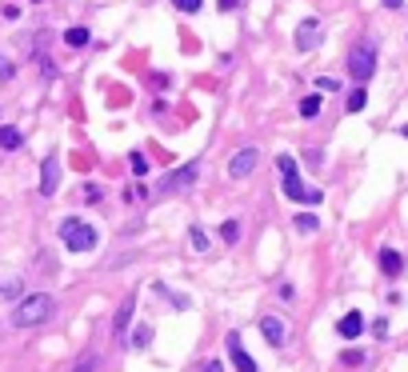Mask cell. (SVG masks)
<instances>
[{
  "label": "cell",
  "mask_w": 408,
  "mask_h": 372,
  "mask_svg": "<svg viewBox=\"0 0 408 372\" xmlns=\"http://www.w3.org/2000/svg\"><path fill=\"white\" fill-rule=\"evenodd\" d=\"M89 40H92V32H89V28H80V24L65 32V45H68V48H84Z\"/></svg>",
  "instance_id": "9a60e30c"
},
{
  "label": "cell",
  "mask_w": 408,
  "mask_h": 372,
  "mask_svg": "<svg viewBox=\"0 0 408 372\" xmlns=\"http://www.w3.org/2000/svg\"><path fill=\"white\" fill-rule=\"evenodd\" d=\"M216 8H220V12H236V8H240V0H216Z\"/></svg>",
  "instance_id": "83f0119b"
},
{
  "label": "cell",
  "mask_w": 408,
  "mask_h": 372,
  "mask_svg": "<svg viewBox=\"0 0 408 372\" xmlns=\"http://www.w3.org/2000/svg\"><path fill=\"white\" fill-rule=\"evenodd\" d=\"M317 113H320V93L304 96V100H300V117H304V120H313Z\"/></svg>",
  "instance_id": "e0dca14e"
},
{
  "label": "cell",
  "mask_w": 408,
  "mask_h": 372,
  "mask_svg": "<svg viewBox=\"0 0 408 372\" xmlns=\"http://www.w3.org/2000/svg\"><path fill=\"white\" fill-rule=\"evenodd\" d=\"M340 360H344V364H352V369H356V364H364V352H344V356H340Z\"/></svg>",
  "instance_id": "4316f807"
},
{
  "label": "cell",
  "mask_w": 408,
  "mask_h": 372,
  "mask_svg": "<svg viewBox=\"0 0 408 372\" xmlns=\"http://www.w3.org/2000/svg\"><path fill=\"white\" fill-rule=\"evenodd\" d=\"M220 236H225V244H236V240H240V224H236V220H225Z\"/></svg>",
  "instance_id": "ffe728a7"
},
{
  "label": "cell",
  "mask_w": 408,
  "mask_h": 372,
  "mask_svg": "<svg viewBox=\"0 0 408 372\" xmlns=\"http://www.w3.org/2000/svg\"><path fill=\"white\" fill-rule=\"evenodd\" d=\"M364 104H368V93H364V84H361V89H352V93H348V100H344V108H348V113H361Z\"/></svg>",
  "instance_id": "2e32d148"
},
{
  "label": "cell",
  "mask_w": 408,
  "mask_h": 372,
  "mask_svg": "<svg viewBox=\"0 0 408 372\" xmlns=\"http://www.w3.org/2000/svg\"><path fill=\"white\" fill-rule=\"evenodd\" d=\"M337 332L344 336V340H356V336L364 332V316L361 312H344V316L337 321Z\"/></svg>",
  "instance_id": "30bf717a"
},
{
  "label": "cell",
  "mask_w": 408,
  "mask_h": 372,
  "mask_svg": "<svg viewBox=\"0 0 408 372\" xmlns=\"http://www.w3.org/2000/svg\"><path fill=\"white\" fill-rule=\"evenodd\" d=\"M188 236H192V244H196L201 253H204V248H208V236H204L201 229H188Z\"/></svg>",
  "instance_id": "cb8c5ba5"
},
{
  "label": "cell",
  "mask_w": 408,
  "mask_h": 372,
  "mask_svg": "<svg viewBox=\"0 0 408 372\" xmlns=\"http://www.w3.org/2000/svg\"><path fill=\"white\" fill-rule=\"evenodd\" d=\"M72 372H96V352H84L80 360H76V369Z\"/></svg>",
  "instance_id": "44dd1931"
},
{
  "label": "cell",
  "mask_w": 408,
  "mask_h": 372,
  "mask_svg": "<svg viewBox=\"0 0 408 372\" xmlns=\"http://www.w3.org/2000/svg\"><path fill=\"white\" fill-rule=\"evenodd\" d=\"M204 372H225V364H220V360H212V364H208Z\"/></svg>",
  "instance_id": "f546056e"
},
{
  "label": "cell",
  "mask_w": 408,
  "mask_h": 372,
  "mask_svg": "<svg viewBox=\"0 0 408 372\" xmlns=\"http://www.w3.org/2000/svg\"><path fill=\"white\" fill-rule=\"evenodd\" d=\"M24 144V137H21V128H12V124H0V148H21Z\"/></svg>",
  "instance_id": "4fadbf2b"
},
{
  "label": "cell",
  "mask_w": 408,
  "mask_h": 372,
  "mask_svg": "<svg viewBox=\"0 0 408 372\" xmlns=\"http://www.w3.org/2000/svg\"><path fill=\"white\" fill-rule=\"evenodd\" d=\"M128 164H133L136 176H144V172H148V161H144V152H133V156H128Z\"/></svg>",
  "instance_id": "7402d4cb"
},
{
  "label": "cell",
  "mask_w": 408,
  "mask_h": 372,
  "mask_svg": "<svg viewBox=\"0 0 408 372\" xmlns=\"http://www.w3.org/2000/svg\"><path fill=\"white\" fill-rule=\"evenodd\" d=\"M196 176H201V164H181V168H172L168 176H160L157 181V192L160 196H168V192H181V188H192L196 185Z\"/></svg>",
  "instance_id": "277c9868"
},
{
  "label": "cell",
  "mask_w": 408,
  "mask_h": 372,
  "mask_svg": "<svg viewBox=\"0 0 408 372\" xmlns=\"http://www.w3.org/2000/svg\"><path fill=\"white\" fill-rule=\"evenodd\" d=\"M260 332H264V340H269L272 349H280V345H284V336H288L284 325H280L276 316H264V321H260Z\"/></svg>",
  "instance_id": "7c38bea8"
},
{
  "label": "cell",
  "mask_w": 408,
  "mask_h": 372,
  "mask_svg": "<svg viewBox=\"0 0 408 372\" xmlns=\"http://www.w3.org/2000/svg\"><path fill=\"white\" fill-rule=\"evenodd\" d=\"M172 4H177L181 12H201V4H204V0H172Z\"/></svg>",
  "instance_id": "603a6c76"
},
{
  "label": "cell",
  "mask_w": 408,
  "mask_h": 372,
  "mask_svg": "<svg viewBox=\"0 0 408 372\" xmlns=\"http://www.w3.org/2000/svg\"><path fill=\"white\" fill-rule=\"evenodd\" d=\"M317 89H320V93H337L340 84L332 80V76H320V80H317Z\"/></svg>",
  "instance_id": "d4e9b609"
},
{
  "label": "cell",
  "mask_w": 408,
  "mask_h": 372,
  "mask_svg": "<svg viewBox=\"0 0 408 372\" xmlns=\"http://www.w3.org/2000/svg\"><path fill=\"white\" fill-rule=\"evenodd\" d=\"M148 336H152V332H148V328H136L133 345H136V349H144V345H148Z\"/></svg>",
  "instance_id": "484cf974"
},
{
  "label": "cell",
  "mask_w": 408,
  "mask_h": 372,
  "mask_svg": "<svg viewBox=\"0 0 408 372\" xmlns=\"http://www.w3.org/2000/svg\"><path fill=\"white\" fill-rule=\"evenodd\" d=\"M0 292H4V297H16V292H21V277H12V272H0Z\"/></svg>",
  "instance_id": "ac0fdd59"
},
{
  "label": "cell",
  "mask_w": 408,
  "mask_h": 372,
  "mask_svg": "<svg viewBox=\"0 0 408 372\" xmlns=\"http://www.w3.org/2000/svg\"><path fill=\"white\" fill-rule=\"evenodd\" d=\"M320 36H324V32H320V21L308 16V21H300V28H296V48H300V52H313V48L320 45Z\"/></svg>",
  "instance_id": "ba28073f"
},
{
  "label": "cell",
  "mask_w": 408,
  "mask_h": 372,
  "mask_svg": "<svg viewBox=\"0 0 408 372\" xmlns=\"http://www.w3.org/2000/svg\"><path fill=\"white\" fill-rule=\"evenodd\" d=\"M56 188H60V156H56V152H48L45 164H41V192L52 196Z\"/></svg>",
  "instance_id": "52a82bcc"
},
{
  "label": "cell",
  "mask_w": 408,
  "mask_h": 372,
  "mask_svg": "<svg viewBox=\"0 0 408 372\" xmlns=\"http://www.w3.org/2000/svg\"><path fill=\"white\" fill-rule=\"evenodd\" d=\"M256 164H260V152H256V148H240V152L228 161V176H232V181H245V176L256 172Z\"/></svg>",
  "instance_id": "8992f818"
},
{
  "label": "cell",
  "mask_w": 408,
  "mask_h": 372,
  "mask_svg": "<svg viewBox=\"0 0 408 372\" xmlns=\"http://www.w3.org/2000/svg\"><path fill=\"white\" fill-rule=\"evenodd\" d=\"M52 316H56V301L48 292H32V297H24L12 308V325L16 328H36V325H45V321H52Z\"/></svg>",
  "instance_id": "7a4b0ae2"
},
{
  "label": "cell",
  "mask_w": 408,
  "mask_h": 372,
  "mask_svg": "<svg viewBox=\"0 0 408 372\" xmlns=\"http://www.w3.org/2000/svg\"><path fill=\"white\" fill-rule=\"evenodd\" d=\"M381 272L385 277H400L405 272V256L396 253V248H381Z\"/></svg>",
  "instance_id": "8fae6325"
},
{
  "label": "cell",
  "mask_w": 408,
  "mask_h": 372,
  "mask_svg": "<svg viewBox=\"0 0 408 372\" xmlns=\"http://www.w3.org/2000/svg\"><path fill=\"white\" fill-rule=\"evenodd\" d=\"M0 80H12V65H8L4 56H0Z\"/></svg>",
  "instance_id": "f1b7e54d"
},
{
  "label": "cell",
  "mask_w": 408,
  "mask_h": 372,
  "mask_svg": "<svg viewBox=\"0 0 408 372\" xmlns=\"http://www.w3.org/2000/svg\"><path fill=\"white\" fill-rule=\"evenodd\" d=\"M348 72H352V80H361V84L372 76V72H376V48L368 45V40L348 52Z\"/></svg>",
  "instance_id": "5b68a950"
},
{
  "label": "cell",
  "mask_w": 408,
  "mask_h": 372,
  "mask_svg": "<svg viewBox=\"0 0 408 372\" xmlns=\"http://www.w3.org/2000/svg\"><path fill=\"white\" fill-rule=\"evenodd\" d=\"M400 132H405V137H408V124H405V128H400Z\"/></svg>",
  "instance_id": "1f68e13d"
},
{
  "label": "cell",
  "mask_w": 408,
  "mask_h": 372,
  "mask_svg": "<svg viewBox=\"0 0 408 372\" xmlns=\"http://www.w3.org/2000/svg\"><path fill=\"white\" fill-rule=\"evenodd\" d=\"M228 356H232L236 372H260V369H256V360H252L249 352L240 349V336H236V332H228Z\"/></svg>",
  "instance_id": "9c48e42d"
},
{
  "label": "cell",
  "mask_w": 408,
  "mask_h": 372,
  "mask_svg": "<svg viewBox=\"0 0 408 372\" xmlns=\"http://www.w3.org/2000/svg\"><path fill=\"white\" fill-rule=\"evenodd\" d=\"M276 172H280V188H284V196H288V200H300V205H320V200H324V192H320V188L300 185L296 161L288 156V152H280V156H276Z\"/></svg>",
  "instance_id": "6da1fadb"
},
{
  "label": "cell",
  "mask_w": 408,
  "mask_h": 372,
  "mask_svg": "<svg viewBox=\"0 0 408 372\" xmlns=\"http://www.w3.org/2000/svg\"><path fill=\"white\" fill-rule=\"evenodd\" d=\"M133 308H136V297H128V301L116 308V336H124V328H128V321H133Z\"/></svg>",
  "instance_id": "5bb4252c"
},
{
  "label": "cell",
  "mask_w": 408,
  "mask_h": 372,
  "mask_svg": "<svg viewBox=\"0 0 408 372\" xmlns=\"http://www.w3.org/2000/svg\"><path fill=\"white\" fill-rule=\"evenodd\" d=\"M381 4H385V8H400V4H405V0H381Z\"/></svg>",
  "instance_id": "4dcf8cb0"
},
{
  "label": "cell",
  "mask_w": 408,
  "mask_h": 372,
  "mask_svg": "<svg viewBox=\"0 0 408 372\" xmlns=\"http://www.w3.org/2000/svg\"><path fill=\"white\" fill-rule=\"evenodd\" d=\"M317 216H313V212H300V216H296V229H300V233H317Z\"/></svg>",
  "instance_id": "d6986e66"
},
{
  "label": "cell",
  "mask_w": 408,
  "mask_h": 372,
  "mask_svg": "<svg viewBox=\"0 0 408 372\" xmlns=\"http://www.w3.org/2000/svg\"><path fill=\"white\" fill-rule=\"evenodd\" d=\"M60 240H65L68 253H92L100 244V233L92 229L89 220H80V216H65L60 220Z\"/></svg>",
  "instance_id": "3957f363"
}]
</instances>
